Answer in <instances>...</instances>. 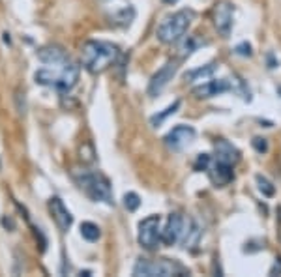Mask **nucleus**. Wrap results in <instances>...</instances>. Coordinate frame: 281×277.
I'll list each match as a JSON object with an SVG mask.
<instances>
[{
    "mask_svg": "<svg viewBox=\"0 0 281 277\" xmlns=\"http://www.w3.org/2000/svg\"><path fill=\"white\" fill-rule=\"evenodd\" d=\"M99 227L98 225H94V223H90V221H85L83 225H81V236L85 238L86 241H96L99 238Z\"/></svg>",
    "mask_w": 281,
    "mask_h": 277,
    "instance_id": "18",
    "label": "nucleus"
},
{
    "mask_svg": "<svg viewBox=\"0 0 281 277\" xmlns=\"http://www.w3.org/2000/svg\"><path fill=\"white\" fill-rule=\"evenodd\" d=\"M139 243L145 249H156L161 241V217L159 216H148L139 223Z\"/></svg>",
    "mask_w": 281,
    "mask_h": 277,
    "instance_id": "6",
    "label": "nucleus"
},
{
    "mask_svg": "<svg viewBox=\"0 0 281 277\" xmlns=\"http://www.w3.org/2000/svg\"><path fill=\"white\" fill-rule=\"evenodd\" d=\"M163 2H167V4H176L178 0H163Z\"/></svg>",
    "mask_w": 281,
    "mask_h": 277,
    "instance_id": "26",
    "label": "nucleus"
},
{
    "mask_svg": "<svg viewBox=\"0 0 281 277\" xmlns=\"http://www.w3.org/2000/svg\"><path fill=\"white\" fill-rule=\"evenodd\" d=\"M49 212L53 219H55V223L58 225V229L62 232H68L70 227L74 225V216H72V212L66 208V204L62 203V199L58 197H53L49 201Z\"/></svg>",
    "mask_w": 281,
    "mask_h": 277,
    "instance_id": "10",
    "label": "nucleus"
},
{
    "mask_svg": "<svg viewBox=\"0 0 281 277\" xmlns=\"http://www.w3.org/2000/svg\"><path fill=\"white\" fill-rule=\"evenodd\" d=\"M77 185L96 203H112V191H111L109 180L99 174V172H90V170H81L74 174Z\"/></svg>",
    "mask_w": 281,
    "mask_h": 277,
    "instance_id": "4",
    "label": "nucleus"
},
{
    "mask_svg": "<svg viewBox=\"0 0 281 277\" xmlns=\"http://www.w3.org/2000/svg\"><path fill=\"white\" fill-rule=\"evenodd\" d=\"M276 272L281 274V259H278V260H276V264H274V268L270 270V274H276Z\"/></svg>",
    "mask_w": 281,
    "mask_h": 277,
    "instance_id": "25",
    "label": "nucleus"
},
{
    "mask_svg": "<svg viewBox=\"0 0 281 277\" xmlns=\"http://www.w3.org/2000/svg\"><path fill=\"white\" fill-rule=\"evenodd\" d=\"M195 129L191 128V126H176V128H172L171 131L165 135V139H163V143L165 146L172 150V152H180L184 148H187V146L191 145L193 141H195Z\"/></svg>",
    "mask_w": 281,
    "mask_h": 277,
    "instance_id": "7",
    "label": "nucleus"
},
{
    "mask_svg": "<svg viewBox=\"0 0 281 277\" xmlns=\"http://www.w3.org/2000/svg\"><path fill=\"white\" fill-rule=\"evenodd\" d=\"M124 206H126L128 212H135V210L141 206V199H139V195L133 191L126 193V195H124Z\"/></svg>",
    "mask_w": 281,
    "mask_h": 277,
    "instance_id": "19",
    "label": "nucleus"
},
{
    "mask_svg": "<svg viewBox=\"0 0 281 277\" xmlns=\"http://www.w3.org/2000/svg\"><path fill=\"white\" fill-rule=\"evenodd\" d=\"M257 184H259V189L262 191V195H266V197H272V195H274V185H272L264 176L259 174V176H257Z\"/></svg>",
    "mask_w": 281,
    "mask_h": 277,
    "instance_id": "20",
    "label": "nucleus"
},
{
    "mask_svg": "<svg viewBox=\"0 0 281 277\" xmlns=\"http://www.w3.org/2000/svg\"><path fill=\"white\" fill-rule=\"evenodd\" d=\"M184 234V217L180 214H171L165 229L161 230V241L165 245H174Z\"/></svg>",
    "mask_w": 281,
    "mask_h": 277,
    "instance_id": "11",
    "label": "nucleus"
},
{
    "mask_svg": "<svg viewBox=\"0 0 281 277\" xmlns=\"http://www.w3.org/2000/svg\"><path fill=\"white\" fill-rule=\"evenodd\" d=\"M197 45H199V43H197L195 37H189V41H186L182 45V55H191V53L195 51Z\"/></svg>",
    "mask_w": 281,
    "mask_h": 277,
    "instance_id": "23",
    "label": "nucleus"
},
{
    "mask_svg": "<svg viewBox=\"0 0 281 277\" xmlns=\"http://www.w3.org/2000/svg\"><path fill=\"white\" fill-rule=\"evenodd\" d=\"M210 165V156L208 154H199L195 161V170H206Z\"/></svg>",
    "mask_w": 281,
    "mask_h": 277,
    "instance_id": "21",
    "label": "nucleus"
},
{
    "mask_svg": "<svg viewBox=\"0 0 281 277\" xmlns=\"http://www.w3.org/2000/svg\"><path fill=\"white\" fill-rule=\"evenodd\" d=\"M216 70V64H208L205 68H199V70H193V72L186 73V81L187 83H193V81H205L206 77H210Z\"/></svg>",
    "mask_w": 281,
    "mask_h": 277,
    "instance_id": "16",
    "label": "nucleus"
},
{
    "mask_svg": "<svg viewBox=\"0 0 281 277\" xmlns=\"http://www.w3.org/2000/svg\"><path fill=\"white\" fill-rule=\"evenodd\" d=\"M212 19H214V26H216V30H218L223 37H227L232 30L234 6H232L229 0H220V2L214 6Z\"/></svg>",
    "mask_w": 281,
    "mask_h": 277,
    "instance_id": "8",
    "label": "nucleus"
},
{
    "mask_svg": "<svg viewBox=\"0 0 281 277\" xmlns=\"http://www.w3.org/2000/svg\"><path fill=\"white\" fill-rule=\"evenodd\" d=\"M236 55H240V56H251L253 53H251V45L249 43H240V45H236Z\"/></svg>",
    "mask_w": 281,
    "mask_h": 277,
    "instance_id": "24",
    "label": "nucleus"
},
{
    "mask_svg": "<svg viewBox=\"0 0 281 277\" xmlns=\"http://www.w3.org/2000/svg\"><path fill=\"white\" fill-rule=\"evenodd\" d=\"M180 105H182V103H180V99H176V101H174L172 105H169V107L165 109V111H161V112H158V114H154V116L150 118V126H154V128H159V126H161L163 122L167 120L171 114H174V112L180 109Z\"/></svg>",
    "mask_w": 281,
    "mask_h": 277,
    "instance_id": "15",
    "label": "nucleus"
},
{
    "mask_svg": "<svg viewBox=\"0 0 281 277\" xmlns=\"http://www.w3.org/2000/svg\"><path fill=\"white\" fill-rule=\"evenodd\" d=\"M83 66L90 73H101L105 72L109 66H112L118 58V47L112 45L109 41H96L90 39L83 45Z\"/></svg>",
    "mask_w": 281,
    "mask_h": 277,
    "instance_id": "2",
    "label": "nucleus"
},
{
    "mask_svg": "<svg viewBox=\"0 0 281 277\" xmlns=\"http://www.w3.org/2000/svg\"><path fill=\"white\" fill-rule=\"evenodd\" d=\"M191 19H193V12H187V10H180V12L172 13V15L165 17L159 23L156 36L165 45L178 43L184 37V34L187 32V28L191 24Z\"/></svg>",
    "mask_w": 281,
    "mask_h": 277,
    "instance_id": "3",
    "label": "nucleus"
},
{
    "mask_svg": "<svg viewBox=\"0 0 281 277\" xmlns=\"http://www.w3.org/2000/svg\"><path fill=\"white\" fill-rule=\"evenodd\" d=\"M182 236H184V247H186V249L195 245L199 236H201V230H199V227L195 225V221L189 219V230H184Z\"/></svg>",
    "mask_w": 281,
    "mask_h": 277,
    "instance_id": "17",
    "label": "nucleus"
},
{
    "mask_svg": "<svg viewBox=\"0 0 281 277\" xmlns=\"http://www.w3.org/2000/svg\"><path fill=\"white\" fill-rule=\"evenodd\" d=\"M231 90V83L227 79H216V81H208L205 85L195 86L193 88V96L199 99H208V97L220 96L223 92Z\"/></svg>",
    "mask_w": 281,
    "mask_h": 277,
    "instance_id": "12",
    "label": "nucleus"
},
{
    "mask_svg": "<svg viewBox=\"0 0 281 277\" xmlns=\"http://www.w3.org/2000/svg\"><path fill=\"white\" fill-rule=\"evenodd\" d=\"M186 274L182 266L178 262H172L167 259L159 260H150V259H141L133 268V276H145V277H171V276H182Z\"/></svg>",
    "mask_w": 281,
    "mask_h": 277,
    "instance_id": "5",
    "label": "nucleus"
},
{
    "mask_svg": "<svg viewBox=\"0 0 281 277\" xmlns=\"http://www.w3.org/2000/svg\"><path fill=\"white\" fill-rule=\"evenodd\" d=\"M43 68L34 73L37 85L51 86L58 92H70L79 81V66L72 62L60 47L53 45L37 53Z\"/></svg>",
    "mask_w": 281,
    "mask_h": 277,
    "instance_id": "1",
    "label": "nucleus"
},
{
    "mask_svg": "<svg viewBox=\"0 0 281 277\" xmlns=\"http://www.w3.org/2000/svg\"><path fill=\"white\" fill-rule=\"evenodd\" d=\"M232 176H234L232 174V165L221 163V161L216 159V163L210 169V180L214 182L216 185H227L232 180Z\"/></svg>",
    "mask_w": 281,
    "mask_h": 277,
    "instance_id": "14",
    "label": "nucleus"
},
{
    "mask_svg": "<svg viewBox=\"0 0 281 277\" xmlns=\"http://www.w3.org/2000/svg\"><path fill=\"white\" fill-rule=\"evenodd\" d=\"M178 72V62L169 60L161 70H159L152 79H150V85H148V96L156 97L163 92V88L169 85L174 77V73Z\"/></svg>",
    "mask_w": 281,
    "mask_h": 277,
    "instance_id": "9",
    "label": "nucleus"
},
{
    "mask_svg": "<svg viewBox=\"0 0 281 277\" xmlns=\"http://www.w3.org/2000/svg\"><path fill=\"white\" fill-rule=\"evenodd\" d=\"M216 159L227 165H236L240 161V152L229 143V141H218L216 143Z\"/></svg>",
    "mask_w": 281,
    "mask_h": 277,
    "instance_id": "13",
    "label": "nucleus"
},
{
    "mask_svg": "<svg viewBox=\"0 0 281 277\" xmlns=\"http://www.w3.org/2000/svg\"><path fill=\"white\" fill-rule=\"evenodd\" d=\"M251 145L255 148L259 154H264L266 150H268V143H266V139H261V137H255L253 141H251Z\"/></svg>",
    "mask_w": 281,
    "mask_h": 277,
    "instance_id": "22",
    "label": "nucleus"
}]
</instances>
